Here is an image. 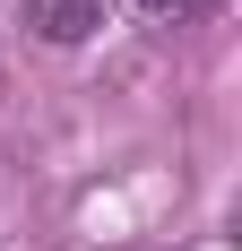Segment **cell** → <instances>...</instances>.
Returning a JSON list of instances; mask_svg holds the SVG:
<instances>
[{
    "label": "cell",
    "mask_w": 242,
    "mask_h": 251,
    "mask_svg": "<svg viewBox=\"0 0 242 251\" xmlns=\"http://www.w3.org/2000/svg\"><path fill=\"white\" fill-rule=\"evenodd\" d=\"M139 18H199V9H217V0H130Z\"/></svg>",
    "instance_id": "cell-1"
}]
</instances>
